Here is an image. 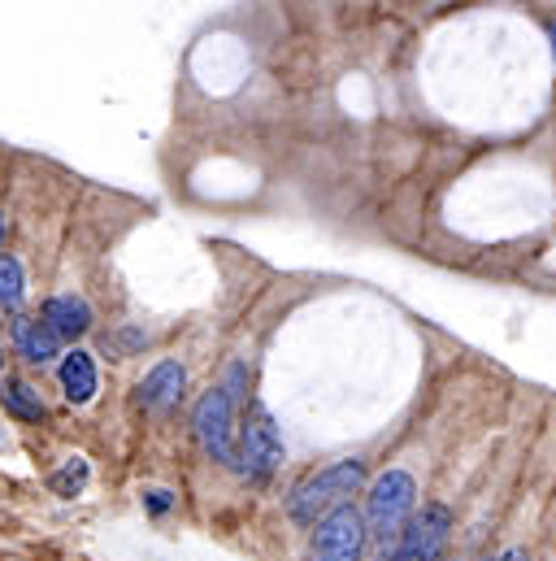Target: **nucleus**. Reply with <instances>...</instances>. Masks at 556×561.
<instances>
[{
	"label": "nucleus",
	"mask_w": 556,
	"mask_h": 561,
	"mask_svg": "<svg viewBox=\"0 0 556 561\" xmlns=\"http://www.w3.org/2000/svg\"><path fill=\"white\" fill-rule=\"evenodd\" d=\"M0 401H4V410H9V414H18L22 422L44 419V401H39V392H35L31 383H22V379H4Z\"/></svg>",
	"instance_id": "nucleus-11"
},
{
	"label": "nucleus",
	"mask_w": 556,
	"mask_h": 561,
	"mask_svg": "<svg viewBox=\"0 0 556 561\" xmlns=\"http://www.w3.org/2000/svg\"><path fill=\"white\" fill-rule=\"evenodd\" d=\"M452 536V510L430 501L421 505V514H414V523L401 531V540L392 545V553H383V561H443Z\"/></svg>",
	"instance_id": "nucleus-4"
},
{
	"label": "nucleus",
	"mask_w": 556,
	"mask_h": 561,
	"mask_svg": "<svg viewBox=\"0 0 556 561\" xmlns=\"http://www.w3.org/2000/svg\"><path fill=\"white\" fill-rule=\"evenodd\" d=\"M548 35H553V53H556V22H548Z\"/></svg>",
	"instance_id": "nucleus-16"
},
{
	"label": "nucleus",
	"mask_w": 556,
	"mask_h": 561,
	"mask_svg": "<svg viewBox=\"0 0 556 561\" xmlns=\"http://www.w3.org/2000/svg\"><path fill=\"white\" fill-rule=\"evenodd\" d=\"M192 426L205 444V453L227 466V470H244V457H240V431H235V397L227 388H209L196 410H192Z\"/></svg>",
	"instance_id": "nucleus-3"
},
{
	"label": "nucleus",
	"mask_w": 556,
	"mask_h": 561,
	"mask_svg": "<svg viewBox=\"0 0 556 561\" xmlns=\"http://www.w3.org/2000/svg\"><path fill=\"white\" fill-rule=\"evenodd\" d=\"M26 296V279H22V266L13 253H0V305L4 309H18Z\"/></svg>",
	"instance_id": "nucleus-12"
},
{
	"label": "nucleus",
	"mask_w": 556,
	"mask_h": 561,
	"mask_svg": "<svg viewBox=\"0 0 556 561\" xmlns=\"http://www.w3.org/2000/svg\"><path fill=\"white\" fill-rule=\"evenodd\" d=\"M39 318L48 322V331L57 340H79V335L92 331V309L79 296H53V300H44V313Z\"/></svg>",
	"instance_id": "nucleus-8"
},
{
	"label": "nucleus",
	"mask_w": 556,
	"mask_h": 561,
	"mask_svg": "<svg viewBox=\"0 0 556 561\" xmlns=\"http://www.w3.org/2000/svg\"><path fill=\"white\" fill-rule=\"evenodd\" d=\"M148 510L152 514H165L170 510V492H148Z\"/></svg>",
	"instance_id": "nucleus-14"
},
{
	"label": "nucleus",
	"mask_w": 556,
	"mask_h": 561,
	"mask_svg": "<svg viewBox=\"0 0 556 561\" xmlns=\"http://www.w3.org/2000/svg\"><path fill=\"white\" fill-rule=\"evenodd\" d=\"M496 561H531V558H526V549H505Z\"/></svg>",
	"instance_id": "nucleus-15"
},
{
	"label": "nucleus",
	"mask_w": 556,
	"mask_h": 561,
	"mask_svg": "<svg viewBox=\"0 0 556 561\" xmlns=\"http://www.w3.org/2000/svg\"><path fill=\"white\" fill-rule=\"evenodd\" d=\"M83 479H88V466H83L79 457H70L66 474H61V479H53V488H57V492H79V488H83Z\"/></svg>",
	"instance_id": "nucleus-13"
},
{
	"label": "nucleus",
	"mask_w": 556,
	"mask_h": 561,
	"mask_svg": "<svg viewBox=\"0 0 556 561\" xmlns=\"http://www.w3.org/2000/svg\"><path fill=\"white\" fill-rule=\"evenodd\" d=\"M414 505H417L414 474H405V470H387V474L374 479V488H370V505H366V531H370V540L383 545V553H387V545H396L401 531L414 523Z\"/></svg>",
	"instance_id": "nucleus-2"
},
{
	"label": "nucleus",
	"mask_w": 556,
	"mask_h": 561,
	"mask_svg": "<svg viewBox=\"0 0 556 561\" xmlns=\"http://www.w3.org/2000/svg\"><path fill=\"white\" fill-rule=\"evenodd\" d=\"M240 457H244V474L266 483L282 461V435H278L275 419L266 405H248L244 422H240Z\"/></svg>",
	"instance_id": "nucleus-6"
},
{
	"label": "nucleus",
	"mask_w": 556,
	"mask_h": 561,
	"mask_svg": "<svg viewBox=\"0 0 556 561\" xmlns=\"http://www.w3.org/2000/svg\"><path fill=\"white\" fill-rule=\"evenodd\" d=\"M183 383H187V370L178 366V362H157L148 375H143V383H139V405L143 410H170L174 401H178V392H183Z\"/></svg>",
	"instance_id": "nucleus-7"
},
{
	"label": "nucleus",
	"mask_w": 556,
	"mask_h": 561,
	"mask_svg": "<svg viewBox=\"0 0 556 561\" xmlns=\"http://www.w3.org/2000/svg\"><path fill=\"white\" fill-rule=\"evenodd\" d=\"M13 344L31 366H48L57 357V335L48 331L44 318H18L13 322Z\"/></svg>",
	"instance_id": "nucleus-10"
},
{
	"label": "nucleus",
	"mask_w": 556,
	"mask_h": 561,
	"mask_svg": "<svg viewBox=\"0 0 556 561\" xmlns=\"http://www.w3.org/2000/svg\"><path fill=\"white\" fill-rule=\"evenodd\" d=\"M366 514L352 510V505H339L335 514H326L313 531V545H309V558L313 561H361L366 553Z\"/></svg>",
	"instance_id": "nucleus-5"
},
{
	"label": "nucleus",
	"mask_w": 556,
	"mask_h": 561,
	"mask_svg": "<svg viewBox=\"0 0 556 561\" xmlns=\"http://www.w3.org/2000/svg\"><path fill=\"white\" fill-rule=\"evenodd\" d=\"M0 244H4V218H0Z\"/></svg>",
	"instance_id": "nucleus-17"
},
{
	"label": "nucleus",
	"mask_w": 556,
	"mask_h": 561,
	"mask_svg": "<svg viewBox=\"0 0 556 561\" xmlns=\"http://www.w3.org/2000/svg\"><path fill=\"white\" fill-rule=\"evenodd\" d=\"M0 370H4V348H0Z\"/></svg>",
	"instance_id": "nucleus-18"
},
{
	"label": "nucleus",
	"mask_w": 556,
	"mask_h": 561,
	"mask_svg": "<svg viewBox=\"0 0 556 561\" xmlns=\"http://www.w3.org/2000/svg\"><path fill=\"white\" fill-rule=\"evenodd\" d=\"M361 488H366V461H357V457L331 461V466H322L317 474H309V479H300L291 488L287 514L296 523H313L317 527L326 514H335L339 505H348V496L361 492Z\"/></svg>",
	"instance_id": "nucleus-1"
},
{
	"label": "nucleus",
	"mask_w": 556,
	"mask_h": 561,
	"mask_svg": "<svg viewBox=\"0 0 556 561\" xmlns=\"http://www.w3.org/2000/svg\"><path fill=\"white\" fill-rule=\"evenodd\" d=\"M57 375H61V392H66L70 405H88V401L96 397V362H92V353L70 348V353L61 357Z\"/></svg>",
	"instance_id": "nucleus-9"
}]
</instances>
